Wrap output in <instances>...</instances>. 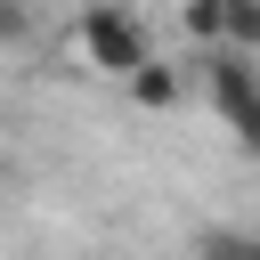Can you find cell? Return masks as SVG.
Here are the masks:
<instances>
[{
	"mask_svg": "<svg viewBox=\"0 0 260 260\" xmlns=\"http://www.w3.org/2000/svg\"><path fill=\"white\" fill-rule=\"evenodd\" d=\"M81 49H89V65H98V73H114V81H130V73L154 57L146 24H138L122 0H98V8H81Z\"/></svg>",
	"mask_w": 260,
	"mask_h": 260,
	"instance_id": "2",
	"label": "cell"
},
{
	"mask_svg": "<svg viewBox=\"0 0 260 260\" xmlns=\"http://www.w3.org/2000/svg\"><path fill=\"white\" fill-rule=\"evenodd\" d=\"M187 81L211 98V114L228 122V138L260 154V65L236 57V49H195L187 57Z\"/></svg>",
	"mask_w": 260,
	"mask_h": 260,
	"instance_id": "1",
	"label": "cell"
},
{
	"mask_svg": "<svg viewBox=\"0 0 260 260\" xmlns=\"http://www.w3.org/2000/svg\"><path fill=\"white\" fill-rule=\"evenodd\" d=\"M122 89H130L138 106H154V114H162V106H179V89H187V73H171L162 57H146V65H138V73L122 81Z\"/></svg>",
	"mask_w": 260,
	"mask_h": 260,
	"instance_id": "3",
	"label": "cell"
},
{
	"mask_svg": "<svg viewBox=\"0 0 260 260\" xmlns=\"http://www.w3.org/2000/svg\"><path fill=\"white\" fill-rule=\"evenodd\" d=\"M179 16H187V32H195L203 49H219V0H187Z\"/></svg>",
	"mask_w": 260,
	"mask_h": 260,
	"instance_id": "6",
	"label": "cell"
},
{
	"mask_svg": "<svg viewBox=\"0 0 260 260\" xmlns=\"http://www.w3.org/2000/svg\"><path fill=\"white\" fill-rule=\"evenodd\" d=\"M0 41H8V49L32 41V8H24V0H0Z\"/></svg>",
	"mask_w": 260,
	"mask_h": 260,
	"instance_id": "7",
	"label": "cell"
},
{
	"mask_svg": "<svg viewBox=\"0 0 260 260\" xmlns=\"http://www.w3.org/2000/svg\"><path fill=\"white\" fill-rule=\"evenodd\" d=\"M195 260H260V244H252V236H236V228H211V236L195 244Z\"/></svg>",
	"mask_w": 260,
	"mask_h": 260,
	"instance_id": "5",
	"label": "cell"
},
{
	"mask_svg": "<svg viewBox=\"0 0 260 260\" xmlns=\"http://www.w3.org/2000/svg\"><path fill=\"white\" fill-rule=\"evenodd\" d=\"M219 49L260 57V0H219Z\"/></svg>",
	"mask_w": 260,
	"mask_h": 260,
	"instance_id": "4",
	"label": "cell"
}]
</instances>
